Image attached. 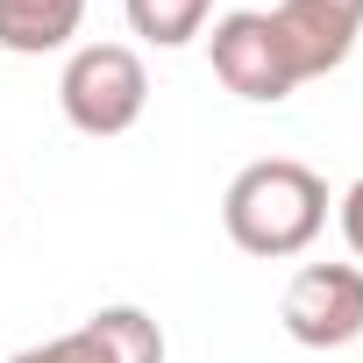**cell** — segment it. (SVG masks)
Returning <instances> with one entry per match:
<instances>
[{"label":"cell","mask_w":363,"mask_h":363,"mask_svg":"<svg viewBox=\"0 0 363 363\" xmlns=\"http://www.w3.org/2000/svg\"><path fill=\"white\" fill-rule=\"evenodd\" d=\"M8 363H114L107 349H100V335L79 320L72 335H50V342H36V349H15Z\"/></svg>","instance_id":"9"},{"label":"cell","mask_w":363,"mask_h":363,"mask_svg":"<svg viewBox=\"0 0 363 363\" xmlns=\"http://www.w3.org/2000/svg\"><path fill=\"white\" fill-rule=\"evenodd\" d=\"M86 328L100 335V349L114 363H164V328L143 306H100V313H86Z\"/></svg>","instance_id":"7"},{"label":"cell","mask_w":363,"mask_h":363,"mask_svg":"<svg viewBox=\"0 0 363 363\" xmlns=\"http://www.w3.org/2000/svg\"><path fill=\"white\" fill-rule=\"evenodd\" d=\"M228 242L250 257H299L328 228V178L299 157H257L221 193Z\"/></svg>","instance_id":"1"},{"label":"cell","mask_w":363,"mask_h":363,"mask_svg":"<svg viewBox=\"0 0 363 363\" xmlns=\"http://www.w3.org/2000/svg\"><path fill=\"white\" fill-rule=\"evenodd\" d=\"M79 22H86V0H0V50H15V57L65 50Z\"/></svg>","instance_id":"6"},{"label":"cell","mask_w":363,"mask_h":363,"mask_svg":"<svg viewBox=\"0 0 363 363\" xmlns=\"http://www.w3.org/2000/svg\"><path fill=\"white\" fill-rule=\"evenodd\" d=\"M128 8V29L150 36L157 50H178V43H193L207 29V8L214 0H121Z\"/></svg>","instance_id":"8"},{"label":"cell","mask_w":363,"mask_h":363,"mask_svg":"<svg viewBox=\"0 0 363 363\" xmlns=\"http://www.w3.org/2000/svg\"><path fill=\"white\" fill-rule=\"evenodd\" d=\"M271 29L285 43V65L292 79H328L349 50H356V29H363V8H349V0H278L271 8Z\"/></svg>","instance_id":"5"},{"label":"cell","mask_w":363,"mask_h":363,"mask_svg":"<svg viewBox=\"0 0 363 363\" xmlns=\"http://www.w3.org/2000/svg\"><path fill=\"white\" fill-rule=\"evenodd\" d=\"M207 57H214V79H221L228 93L257 100V107H278V100L299 86L292 65H285V43H278V29H271L264 8H235V15H221L214 36H207Z\"/></svg>","instance_id":"4"},{"label":"cell","mask_w":363,"mask_h":363,"mask_svg":"<svg viewBox=\"0 0 363 363\" xmlns=\"http://www.w3.org/2000/svg\"><path fill=\"white\" fill-rule=\"evenodd\" d=\"M278 320L299 349H342L363 335V271L356 264H299L285 299H278Z\"/></svg>","instance_id":"3"},{"label":"cell","mask_w":363,"mask_h":363,"mask_svg":"<svg viewBox=\"0 0 363 363\" xmlns=\"http://www.w3.org/2000/svg\"><path fill=\"white\" fill-rule=\"evenodd\" d=\"M342 235H349V250H356V271H363V178L342 193Z\"/></svg>","instance_id":"10"},{"label":"cell","mask_w":363,"mask_h":363,"mask_svg":"<svg viewBox=\"0 0 363 363\" xmlns=\"http://www.w3.org/2000/svg\"><path fill=\"white\" fill-rule=\"evenodd\" d=\"M143 100H150V72L128 43H79L65 57L57 107L79 135H128L143 121Z\"/></svg>","instance_id":"2"},{"label":"cell","mask_w":363,"mask_h":363,"mask_svg":"<svg viewBox=\"0 0 363 363\" xmlns=\"http://www.w3.org/2000/svg\"><path fill=\"white\" fill-rule=\"evenodd\" d=\"M349 8H363V0H349Z\"/></svg>","instance_id":"11"}]
</instances>
